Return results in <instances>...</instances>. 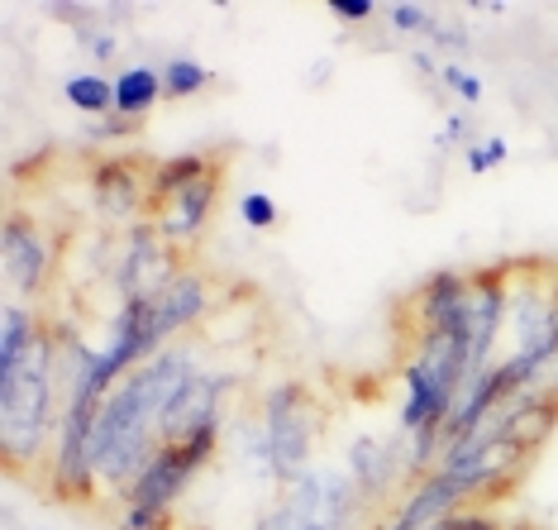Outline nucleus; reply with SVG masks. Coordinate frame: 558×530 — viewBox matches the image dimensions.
Returning <instances> with one entry per match:
<instances>
[{
  "label": "nucleus",
  "instance_id": "nucleus-1",
  "mask_svg": "<svg viewBox=\"0 0 558 530\" xmlns=\"http://www.w3.org/2000/svg\"><path fill=\"white\" fill-rule=\"evenodd\" d=\"M62 421V339L48 330L29 345L15 373L0 377V454L15 473L39 469L53 454Z\"/></svg>",
  "mask_w": 558,
  "mask_h": 530
},
{
  "label": "nucleus",
  "instance_id": "nucleus-2",
  "mask_svg": "<svg viewBox=\"0 0 558 530\" xmlns=\"http://www.w3.org/2000/svg\"><path fill=\"white\" fill-rule=\"evenodd\" d=\"M367 521V497L335 463H315L277 492L258 530H359Z\"/></svg>",
  "mask_w": 558,
  "mask_h": 530
},
{
  "label": "nucleus",
  "instance_id": "nucleus-3",
  "mask_svg": "<svg viewBox=\"0 0 558 530\" xmlns=\"http://www.w3.org/2000/svg\"><path fill=\"white\" fill-rule=\"evenodd\" d=\"M263 431H268L272 445V483L287 487L296 483L306 469H315L311 454H315V435H320V411L306 393L301 377H287V383H272L263 393Z\"/></svg>",
  "mask_w": 558,
  "mask_h": 530
},
{
  "label": "nucleus",
  "instance_id": "nucleus-4",
  "mask_svg": "<svg viewBox=\"0 0 558 530\" xmlns=\"http://www.w3.org/2000/svg\"><path fill=\"white\" fill-rule=\"evenodd\" d=\"M234 387H239L234 373H215V369H201L196 377H186L182 393L158 415V445H182V439H192L201 431L225 425V397Z\"/></svg>",
  "mask_w": 558,
  "mask_h": 530
},
{
  "label": "nucleus",
  "instance_id": "nucleus-5",
  "mask_svg": "<svg viewBox=\"0 0 558 530\" xmlns=\"http://www.w3.org/2000/svg\"><path fill=\"white\" fill-rule=\"evenodd\" d=\"M506 301H511V268H477L468 273V349H473V373L492 369L506 335Z\"/></svg>",
  "mask_w": 558,
  "mask_h": 530
},
{
  "label": "nucleus",
  "instance_id": "nucleus-6",
  "mask_svg": "<svg viewBox=\"0 0 558 530\" xmlns=\"http://www.w3.org/2000/svg\"><path fill=\"white\" fill-rule=\"evenodd\" d=\"M177 273H182V268H177V254L162 244L158 225L154 220H134L130 230H124V249H120V263H116L120 297L124 301L154 297V292H162V287L172 282Z\"/></svg>",
  "mask_w": 558,
  "mask_h": 530
},
{
  "label": "nucleus",
  "instance_id": "nucleus-7",
  "mask_svg": "<svg viewBox=\"0 0 558 530\" xmlns=\"http://www.w3.org/2000/svg\"><path fill=\"white\" fill-rule=\"evenodd\" d=\"M53 244H48L44 225L39 220H24V216H10L0 225V268H5V282L10 292L20 297H39L53 277Z\"/></svg>",
  "mask_w": 558,
  "mask_h": 530
},
{
  "label": "nucleus",
  "instance_id": "nucleus-8",
  "mask_svg": "<svg viewBox=\"0 0 558 530\" xmlns=\"http://www.w3.org/2000/svg\"><path fill=\"white\" fill-rule=\"evenodd\" d=\"M210 311H215V297H210L206 277L192 268H182L162 292L148 297V325H154V339L162 349L172 345V335H186V330H196V325H206Z\"/></svg>",
  "mask_w": 558,
  "mask_h": 530
},
{
  "label": "nucleus",
  "instance_id": "nucleus-9",
  "mask_svg": "<svg viewBox=\"0 0 558 530\" xmlns=\"http://www.w3.org/2000/svg\"><path fill=\"white\" fill-rule=\"evenodd\" d=\"M196 463L192 454H186L182 445H158L154 459L144 463V473L130 483V492H124V507H154V511H172L177 502L186 497V487L196 483Z\"/></svg>",
  "mask_w": 558,
  "mask_h": 530
},
{
  "label": "nucleus",
  "instance_id": "nucleus-10",
  "mask_svg": "<svg viewBox=\"0 0 558 530\" xmlns=\"http://www.w3.org/2000/svg\"><path fill=\"white\" fill-rule=\"evenodd\" d=\"M215 192H220V172L201 177L196 186H186V192H177L172 201H162V206H154V220L162 244L168 249H182V244H196L201 230H206L210 220V206H215Z\"/></svg>",
  "mask_w": 558,
  "mask_h": 530
},
{
  "label": "nucleus",
  "instance_id": "nucleus-11",
  "mask_svg": "<svg viewBox=\"0 0 558 530\" xmlns=\"http://www.w3.org/2000/svg\"><path fill=\"white\" fill-rule=\"evenodd\" d=\"M344 473L353 478V487L373 502H383L397 492V483H405V469H401V454L391 439H377V435H359L344 454Z\"/></svg>",
  "mask_w": 558,
  "mask_h": 530
},
{
  "label": "nucleus",
  "instance_id": "nucleus-12",
  "mask_svg": "<svg viewBox=\"0 0 558 530\" xmlns=\"http://www.w3.org/2000/svg\"><path fill=\"white\" fill-rule=\"evenodd\" d=\"M92 192L110 220H138V210L148 206V172L130 158H106L92 172Z\"/></svg>",
  "mask_w": 558,
  "mask_h": 530
},
{
  "label": "nucleus",
  "instance_id": "nucleus-13",
  "mask_svg": "<svg viewBox=\"0 0 558 530\" xmlns=\"http://www.w3.org/2000/svg\"><path fill=\"white\" fill-rule=\"evenodd\" d=\"M415 321L421 330H468V273H429L415 292Z\"/></svg>",
  "mask_w": 558,
  "mask_h": 530
},
{
  "label": "nucleus",
  "instance_id": "nucleus-14",
  "mask_svg": "<svg viewBox=\"0 0 558 530\" xmlns=\"http://www.w3.org/2000/svg\"><path fill=\"white\" fill-rule=\"evenodd\" d=\"M220 172V158L215 154H172V158H158L154 172H148V201L162 206V201H172L177 192H186V186H196L201 177Z\"/></svg>",
  "mask_w": 558,
  "mask_h": 530
},
{
  "label": "nucleus",
  "instance_id": "nucleus-15",
  "mask_svg": "<svg viewBox=\"0 0 558 530\" xmlns=\"http://www.w3.org/2000/svg\"><path fill=\"white\" fill-rule=\"evenodd\" d=\"M162 100V68L154 62H130V68L116 72V116L124 120H148Z\"/></svg>",
  "mask_w": 558,
  "mask_h": 530
},
{
  "label": "nucleus",
  "instance_id": "nucleus-16",
  "mask_svg": "<svg viewBox=\"0 0 558 530\" xmlns=\"http://www.w3.org/2000/svg\"><path fill=\"white\" fill-rule=\"evenodd\" d=\"M39 335H44V325L29 306H20V301H5V306H0V377L20 369V359L29 353V345Z\"/></svg>",
  "mask_w": 558,
  "mask_h": 530
},
{
  "label": "nucleus",
  "instance_id": "nucleus-17",
  "mask_svg": "<svg viewBox=\"0 0 558 530\" xmlns=\"http://www.w3.org/2000/svg\"><path fill=\"white\" fill-rule=\"evenodd\" d=\"M225 439H230V449L253 473H263L272 483V445H268V431H263V415H234Z\"/></svg>",
  "mask_w": 558,
  "mask_h": 530
},
{
  "label": "nucleus",
  "instance_id": "nucleus-18",
  "mask_svg": "<svg viewBox=\"0 0 558 530\" xmlns=\"http://www.w3.org/2000/svg\"><path fill=\"white\" fill-rule=\"evenodd\" d=\"M62 96L72 100V110H82V116H92V120L116 116V82L100 77V72H72V77L62 82Z\"/></svg>",
  "mask_w": 558,
  "mask_h": 530
},
{
  "label": "nucleus",
  "instance_id": "nucleus-19",
  "mask_svg": "<svg viewBox=\"0 0 558 530\" xmlns=\"http://www.w3.org/2000/svg\"><path fill=\"white\" fill-rule=\"evenodd\" d=\"M215 82V72L206 68V62H196V58H186V53H177L162 62V96H172V100H186V96H201L206 86Z\"/></svg>",
  "mask_w": 558,
  "mask_h": 530
},
{
  "label": "nucleus",
  "instance_id": "nucleus-20",
  "mask_svg": "<svg viewBox=\"0 0 558 530\" xmlns=\"http://www.w3.org/2000/svg\"><path fill=\"white\" fill-rule=\"evenodd\" d=\"M506 158H511V144H506L501 134H492V138H477V144H468V148H463V162H468V172H492V168H501Z\"/></svg>",
  "mask_w": 558,
  "mask_h": 530
},
{
  "label": "nucleus",
  "instance_id": "nucleus-21",
  "mask_svg": "<svg viewBox=\"0 0 558 530\" xmlns=\"http://www.w3.org/2000/svg\"><path fill=\"white\" fill-rule=\"evenodd\" d=\"M520 393L539 397V401H558V349L544 353L535 369H530V377H525V387H520Z\"/></svg>",
  "mask_w": 558,
  "mask_h": 530
},
{
  "label": "nucleus",
  "instance_id": "nucleus-22",
  "mask_svg": "<svg viewBox=\"0 0 558 530\" xmlns=\"http://www.w3.org/2000/svg\"><path fill=\"white\" fill-rule=\"evenodd\" d=\"M239 220H244L248 230H272V225L282 220V210H277V201L268 192H248L239 201Z\"/></svg>",
  "mask_w": 558,
  "mask_h": 530
},
{
  "label": "nucleus",
  "instance_id": "nucleus-23",
  "mask_svg": "<svg viewBox=\"0 0 558 530\" xmlns=\"http://www.w3.org/2000/svg\"><path fill=\"white\" fill-rule=\"evenodd\" d=\"M439 82H444V92H453L459 100H468V106H477V100H482V82L463 68V62H453V58L439 68Z\"/></svg>",
  "mask_w": 558,
  "mask_h": 530
},
{
  "label": "nucleus",
  "instance_id": "nucleus-24",
  "mask_svg": "<svg viewBox=\"0 0 558 530\" xmlns=\"http://www.w3.org/2000/svg\"><path fill=\"white\" fill-rule=\"evenodd\" d=\"M429 530H506L492 511H482V507H459L453 516H444L439 526H429Z\"/></svg>",
  "mask_w": 558,
  "mask_h": 530
},
{
  "label": "nucleus",
  "instance_id": "nucleus-25",
  "mask_svg": "<svg viewBox=\"0 0 558 530\" xmlns=\"http://www.w3.org/2000/svg\"><path fill=\"white\" fill-rule=\"evenodd\" d=\"M77 44L92 53L96 62H116V53H120V39L110 29H96V24H82L77 29Z\"/></svg>",
  "mask_w": 558,
  "mask_h": 530
},
{
  "label": "nucleus",
  "instance_id": "nucleus-26",
  "mask_svg": "<svg viewBox=\"0 0 558 530\" xmlns=\"http://www.w3.org/2000/svg\"><path fill=\"white\" fill-rule=\"evenodd\" d=\"M116 530H172V511H154V507H124Z\"/></svg>",
  "mask_w": 558,
  "mask_h": 530
},
{
  "label": "nucleus",
  "instance_id": "nucleus-27",
  "mask_svg": "<svg viewBox=\"0 0 558 530\" xmlns=\"http://www.w3.org/2000/svg\"><path fill=\"white\" fill-rule=\"evenodd\" d=\"M391 29L397 34H429V10L425 5H391Z\"/></svg>",
  "mask_w": 558,
  "mask_h": 530
},
{
  "label": "nucleus",
  "instance_id": "nucleus-28",
  "mask_svg": "<svg viewBox=\"0 0 558 530\" xmlns=\"http://www.w3.org/2000/svg\"><path fill=\"white\" fill-rule=\"evenodd\" d=\"M373 0H329V15L335 20H344V24H363V20H373Z\"/></svg>",
  "mask_w": 558,
  "mask_h": 530
},
{
  "label": "nucleus",
  "instance_id": "nucleus-29",
  "mask_svg": "<svg viewBox=\"0 0 558 530\" xmlns=\"http://www.w3.org/2000/svg\"><path fill=\"white\" fill-rule=\"evenodd\" d=\"M138 130V120H124V116H106L92 130V138H124V134H134Z\"/></svg>",
  "mask_w": 558,
  "mask_h": 530
},
{
  "label": "nucleus",
  "instance_id": "nucleus-30",
  "mask_svg": "<svg viewBox=\"0 0 558 530\" xmlns=\"http://www.w3.org/2000/svg\"><path fill=\"white\" fill-rule=\"evenodd\" d=\"M468 134H473L468 116H449V120H444V134H439V148L444 144H468Z\"/></svg>",
  "mask_w": 558,
  "mask_h": 530
},
{
  "label": "nucleus",
  "instance_id": "nucleus-31",
  "mask_svg": "<svg viewBox=\"0 0 558 530\" xmlns=\"http://www.w3.org/2000/svg\"><path fill=\"white\" fill-rule=\"evenodd\" d=\"M411 62H415V68H421V72H425V77H439V62H435V58H429V53H425V48H415V53H411Z\"/></svg>",
  "mask_w": 558,
  "mask_h": 530
}]
</instances>
